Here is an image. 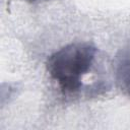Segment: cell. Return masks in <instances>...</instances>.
<instances>
[{
	"label": "cell",
	"instance_id": "2",
	"mask_svg": "<svg viewBox=\"0 0 130 130\" xmlns=\"http://www.w3.org/2000/svg\"><path fill=\"white\" fill-rule=\"evenodd\" d=\"M114 75L121 90L130 96V49L121 51L116 57Z\"/></svg>",
	"mask_w": 130,
	"mask_h": 130
},
{
	"label": "cell",
	"instance_id": "1",
	"mask_svg": "<svg viewBox=\"0 0 130 130\" xmlns=\"http://www.w3.org/2000/svg\"><path fill=\"white\" fill-rule=\"evenodd\" d=\"M96 56L98 49L90 44H70L48 58L47 71L65 95H73L85 85V77L94 69Z\"/></svg>",
	"mask_w": 130,
	"mask_h": 130
},
{
	"label": "cell",
	"instance_id": "3",
	"mask_svg": "<svg viewBox=\"0 0 130 130\" xmlns=\"http://www.w3.org/2000/svg\"><path fill=\"white\" fill-rule=\"evenodd\" d=\"M27 2H38V1H45V0H25Z\"/></svg>",
	"mask_w": 130,
	"mask_h": 130
}]
</instances>
